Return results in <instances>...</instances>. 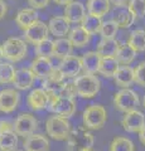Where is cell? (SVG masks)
<instances>
[{
    "instance_id": "1",
    "label": "cell",
    "mask_w": 145,
    "mask_h": 151,
    "mask_svg": "<svg viewBox=\"0 0 145 151\" xmlns=\"http://www.w3.org/2000/svg\"><path fill=\"white\" fill-rule=\"evenodd\" d=\"M95 144V137L86 127H77L71 131L67 137L68 151H83L92 149Z\"/></svg>"
},
{
    "instance_id": "2",
    "label": "cell",
    "mask_w": 145,
    "mask_h": 151,
    "mask_svg": "<svg viewBox=\"0 0 145 151\" xmlns=\"http://www.w3.org/2000/svg\"><path fill=\"white\" fill-rule=\"evenodd\" d=\"M74 87H76L77 96L82 98H93L100 91L101 83L100 79L95 74H82L73 81Z\"/></svg>"
},
{
    "instance_id": "3",
    "label": "cell",
    "mask_w": 145,
    "mask_h": 151,
    "mask_svg": "<svg viewBox=\"0 0 145 151\" xmlns=\"http://www.w3.org/2000/svg\"><path fill=\"white\" fill-rule=\"evenodd\" d=\"M3 58L8 59L9 62H19L25 58L28 53V45L25 40L20 38H9L1 45Z\"/></svg>"
},
{
    "instance_id": "4",
    "label": "cell",
    "mask_w": 145,
    "mask_h": 151,
    "mask_svg": "<svg viewBox=\"0 0 145 151\" xmlns=\"http://www.w3.org/2000/svg\"><path fill=\"white\" fill-rule=\"evenodd\" d=\"M83 125L88 130H100L104 127L107 120L106 108L101 105H91L88 106L82 115Z\"/></svg>"
},
{
    "instance_id": "5",
    "label": "cell",
    "mask_w": 145,
    "mask_h": 151,
    "mask_svg": "<svg viewBox=\"0 0 145 151\" xmlns=\"http://www.w3.org/2000/svg\"><path fill=\"white\" fill-rule=\"evenodd\" d=\"M45 130L48 136H50L54 140L63 141L67 140V137L71 134V124L68 119L61 116H50L45 122Z\"/></svg>"
},
{
    "instance_id": "6",
    "label": "cell",
    "mask_w": 145,
    "mask_h": 151,
    "mask_svg": "<svg viewBox=\"0 0 145 151\" xmlns=\"http://www.w3.org/2000/svg\"><path fill=\"white\" fill-rule=\"evenodd\" d=\"M48 108L56 116L69 119V117L73 116L74 112H76V101H74V98L62 97V96L50 97L49 103H48Z\"/></svg>"
},
{
    "instance_id": "7",
    "label": "cell",
    "mask_w": 145,
    "mask_h": 151,
    "mask_svg": "<svg viewBox=\"0 0 145 151\" xmlns=\"http://www.w3.org/2000/svg\"><path fill=\"white\" fill-rule=\"evenodd\" d=\"M114 105L119 111L128 113L136 110L139 106V97L136 92L130 88H123L118 91L114 96Z\"/></svg>"
},
{
    "instance_id": "8",
    "label": "cell",
    "mask_w": 145,
    "mask_h": 151,
    "mask_svg": "<svg viewBox=\"0 0 145 151\" xmlns=\"http://www.w3.org/2000/svg\"><path fill=\"white\" fill-rule=\"evenodd\" d=\"M37 127H38V121L37 119L30 115V113H20L18 119L13 124V131L15 132L18 136H23V137H28V136L33 135Z\"/></svg>"
},
{
    "instance_id": "9",
    "label": "cell",
    "mask_w": 145,
    "mask_h": 151,
    "mask_svg": "<svg viewBox=\"0 0 145 151\" xmlns=\"http://www.w3.org/2000/svg\"><path fill=\"white\" fill-rule=\"evenodd\" d=\"M64 83H66V78L61 74V72L57 68H54L52 70V73L43 79V87L42 88L47 92L49 98L57 97V96H61V93H62Z\"/></svg>"
},
{
    "instance_id": "10",
    "label": "cell",
    "mask_w": 145,
    "mask_h": 151,
    "mask_svg": "<svg viewBox=\"0 0 145 151\" xmlns=\"http://www.w3.org/2000/svg\"><path fill=\"white\" fill-rule=\"evenodd\" d=\"M49 35V30H48V25L45 24L44 22H35L33 25H30L28 29L24 30V39L25 43L37 45L40 42H43L45 39H48Z\"/></svg>"
},
{
    "instance_id": "11",
    "label": "cell",
    "mask_w": 145,
    "mask_h": 151,
    "mask_svg": "<svg viewBox=\"0 0 145 151\" xmlns=\"http://www.w3.org/2000/svg\"><path fill=\"white\" fill-rule=\"evenodd\" d=\"M61 74L64 78H73L79 74L82 70V60L81 57L77 55H68L66 58L61 59V63L57 67Z\"/></svg>"
},
{
    "instance_id": "12",
    "label": "cell",
    "mask_w": 145,
    "mask_h": 151,
    "mask_svg": "<svg viewBox=\"0 0 145 151\" xmlns=\"http://www.w3.org/2000/svg\"><path fill=\"white\" fill-rule=\"evenodd\" d=\"M20 101V94L15 88H5L0 91V111L10 113L17 110Z\"/></svg>"
},
{
    "instance_id": "13",
    "label": "cell",
    "mask_w": 145,
    "mask_h": 151,
    "mask_svg": "<svg viewBox=\"0 0 145 151\" xmlns=\"http://www.w3.org/2000/svg\"><path fill=\"white\" fill-rule=\"evenodd\" d=\"M121 124H123V127L125 131L139 132L143 129V126L145 125V116H144V113L139 110L130 111L128 113H125Z\"/></svg>"
},
{
    "instance_id": "14",
    "label": "cell",
    "mask_w": 145,
    "mask_h": 151,
    "mask_svg": "<svg viewBox=\"0 0 145 151\" xmlns=\"http://www.w3.org/2000/svg\"><path fill=\"white\" fill-rule=\"evenodd\" d=\"M27 103L30 110L33 111H42L48 107L49 96L43 88H34L29 92L27 97Z\"/></svg>"
},
{
    "instance_id": "15",
    "label": "cell",
    "mask_w": 145,
    "mask_h": 151,
    "mask_svg": "<svg viewBox=\"0 0 145 151\" xmlns=\"http://www.w3.org/2000/svg\"><path fill=\"white\" fill-rule=\"evenodd\" d=\"M54 65L50 58H44V57H37L30 65V70L35 76V78H40V79L47 78L52 73Z\"/></svg>"
},
{
    "instance_id": "16",
    "label": "cell",
    "mask_w": 145,
    "mask_h": 151,
    "mask_svg": "<svg viewBox=\"0 0 145 151\" xmlns=\"http://www.w3.org/2000/svg\"><path fill=\"white\" fill-rule=\"evenodd\" d=\"M86 15V9L85 5L81 1H76L73 0L69 4L66 5L64 9V19L71 24V23H81L83 20V18Z\"/></svg>"
},
{
    "instance_id": "17",
    "label": "cell",
    "mask_w": 145,
    "mask_h": 151,
    "mask_svg": "<svg viewBox=\"0 0 145 151\" xmlns=\"http://www.w3.org/2000/svg\"><path fill=\"white\" fill-rule=\"evenodd\" d=\"M23 147L25 151H49V141L43 135L33 134L25 137Z\"/></svg>"
},
{
    "instance_id": "18",
    "label": "cell",
    "mask_w": 145,
    "mask_h": 151,
    "mask_svg": "<svg viewBox=\"0 0 145 151\" xmlns=\"http://www.w3.org/2000/svg\"><path fill=\"white\" fill-rule=\"evenodd\" d=\"M35 76L30 69L22 68L15 70V77H14L13 84L17 89H29L34 83Z\"/></svg>"
},
{
    "instance_id": "19",
    "label": "cell",
    "mask_w": 145,
    "mask_h": 151,
    "mask_svg": "<svg viewBox=\"0 0 145 151\" xmlns=\"http://www.w3.org/2000/svg\"><path fill=\"white\" fill-rule=\"evenodd\" d=\"M38 18L39 17H38L37 10H34V9H32V8H24V9H22V10H19V13L17 14L15 22L22 30H25L30 25H33L35 22H38L39 20Z\"/></svg>"
},
{
    "instance_id": "20",
    "label": "cell",
    "mask_w": 145,
    "mask_h": 151,
    "mask_svg": "<svg viewBox=\"0 0 145 151\" xmlns=\"http://www.w3.org/2000/svg\"><path fill=\"white\" fill-rule=\"evenodd\" d=\"M114 81L120 87L129 88V86H131L134 82V69L130 65H119L114 74Z\"/></svg>"
},
{
    "instance_id": "21",
    "label": "cell",
    "mask_w": 145,
    "mask_h": 151,
    "mask_svg": "<svg viewBox=\"0 0 145 151\" xmlns=\"http://www.w3.org/2000/svg\"><path fill=\"white\" fill-rule=\"evenodd\" d=\"M47 25H48L49 33H52L53 35L59 37V38L67 35L69 33V30H71V25H69V23L64 19V17L50 18V20Z\"/></svg>"
},
{
    "instance_id": "22",
    "label": "cell",
    "mask_w": 145,
    "mask_h": 151,
    "mask_svg": "<svg viewBox=\"0 0 145 151\" xmlns=\"http://www.w3.org/2000/svg\"><path fill=\"white\" fill-rule=\"evenodd\" d=\"M90 38L91 35L83 29L82 27H76L73 29L69 30L68 33V38L67 39L71 42L72 47H77V48H82L88 44L90 42Z\"/></svg>"
},
{
    "instance_id": "23",
    "label": "cell",
    "mask_w": 145,
    "mask_h": 151,
    "mask_svg": "<svg viewBox=\"0 0 145 151\" xmlns=\"http://www.w3.org/2000/svg\"><path fill=\"white\" fill-rule=\"evenodd\" d=\"M119 28H129L133 25L135 20V17L131 14V12L125 6H118L114 10V19H112Z\"/></svg>"
},
{
    "instance_id": "24",
    "label": "cell",
    "mask_w": 145,
    "mask_h": 151,
    "mask_svg": "<svg viewBox=\"0 0 145 151\" xmlns=\"http://www.w3.org/2000/svg\"><path fill=\"white\" fill-rule=\"evenodd\" d=\"M82 69H85L87 74H95L99 70L101 57L97 54V52H87L82 55Z\"/></svg>"
},
{
    "instance_id": "25",
    "label": "cell",
    "mask_w": 145,
    "mask_h": 151,
    "mask_svg": "<svg viewBox=\"0 0 145 151\" xmlns=\"http://www.w3.org/2000/svg\"><path fill=\"white\" fill-rule=\"evenodd\" d=\"M114 58L116 59V62L121 65H129L135 58H136V52H135L128 43H123V44L119 45Z\"/></svg>"
},
{
    "instance_id": "26",
    "label": "cell",
    "mask_w": 145,
    "mask_h": 151,
    "mask_svg": "<svg viewBox=\"0 0 145 151\" xmlns=\"http://www.w3.org/2000/svg\"><path fill=\"white\" fill-rule=\"evenodd\" d=\"M111 4L109 0H88L87 1V12L90 15L102 18L110 12Z\"/></svg>"
},
{
    "instance_id": "27",
    "label": "cell",
    "mask_w": 145,
    "mask_h": 151,
    "mask_svg": "<svg viewBox=\"0 0 145 151\" xmlns=\"http://www.w3.org/2000/svg\"><path fill=\"white\" fill-rule=\"evenodd\" d=\"M73 47L67 38H58L53 42V57H57L59 59H63L66 57L71 55Z\"/></svg>"
},
{
    "instance_id": "28",
    "label": "cell",
    "mask_w": 145,
    "mask_h": 151,
    "mask_svg": "<svg viewBox=\"0 0 145 151\" xmlns=\"http://www.w3.org/2000/svg\"><path fill=\"white\" fill-rule=\"evenodd\" d=\"M120 43L115 39H101V42L97 45V54L101 58L104 57H115L116 50H118Z\"/></svg>"
},
{
    "instance_id": "29",
    "label": "cell",
    "mask_w": 145,
    "mask_h": 151,
    "mask_svg": "<svg viewBox=\"0 0 145 151\" xmlns=\"http://www.w3.org/2000/svg\"><path fill=\"white\" fill-rule=\"evenodd\" d=\"M119 65L120 64L116 62V59L114 57H104L100 60V65H99V70L97 72L106 78H111V77H114Z\"/></svg>"
},
{
    "instance_id": "30",
    "label": "cell",
    "mask_w": 145,
    "mask_h": 151,
    "mask_svg": "<svg viewBox=\"0 0 145 151\" xmlns=\"http://www.w3.org/2000/svg\"><path fill=\"white\" fill-rule=\"evenodd\" d=\"M18 146V135L14 131L4 132L0 135V150L1 151H14Z\"/></svg>"
},
{
    "instance_id": "31",
    "label": "cell",
    "mask_w": 145,
    "mask_h": 151,
    "mask_svg": "<svg viewBox=\"0 0 145 151\" xmlns=\"http://www.w3.org/2000/svg\"><path fill=\"white\" fill-rule=\"evenodd\" d=\"M128 44L135 52H144L145 50V30L136 29L131 32L128 40Z\"/></svg>"
},
{
    "instance_id": "32",
    "label": "cell",
    "mask_w": 145,
    "mask_h": 151,
    "mask_svg": "<svg viewBox=\"0 0 145 151\" xmlns=\"http://www.w3.org/2000/svg\"><path fill=\"white\" fill-rule=\"evenodd\" d=\"M101 24H102L101 18L90 15V14H86L85 18H83V20L81 22V27L90 35L91 34H95V33H99L100 32V28H101Z\"/></svg>"
},
{
    "instance_id": "33",
    "label": "cell",
    "mask_w": 145,
    "mask_h": 151,
    "mask_svg": "<svg viewBox=\"0 0 145 151\" xmlns=\"http://www.w3.org/2000/svg\"><path fill=\"white\" fill-rule=\"evenodd\" d=\"M15 77V68L8 62H0V84L13 83Z\"/></svg>"
},
{
    "instance_id": "34",
    "label": "cell",
    "mask_w": 145,
    "mask_h": 151,
    "mask_svg": "<svg viewBox=\"0 0 145 151\" xmlns=\"http://www.w3.org/2000/svg\"><path fill=\"white\" fill-rule=\"evenodd\" d=\"M134 144L133 141L128 137H123V136H118L112 140L110 144V151H134Z\"/></svg>"
},
{
    "instance_id": "35",
    "label": "cell",
    "mask_w": 145,
    "mask_h": 151,
    "mask_svg": "<svg viewBox=\"0 0 145 151\" xmlns=\"http://www.w3.org/2000/svg\"><path fill=\"white\" fill-rule=\"evenodd\" d=\"M118 30L119 27L114 20H107V22H102L99 33L101 34L102 39H114Z\"/></svg>"
},
{
    "instance_id": "36",
    "label": "cell",
    "mask_w": 145,
    "mask_h": 151,
    "mask_svg": "<svg viewBox=\"0 0 145 151\" xmlns=\"http://www.w3.org/2000/svg\"><path fill=\"white\" fill-rule=\"evenodd\" d=\"M34 52L38 57H44V58H50L53 57V40L45 39L34 45Z\"/></svg>"
},
{
    "instance_id": "37",
    "label": "cell",
    "mask_w": 145,
    "mask_h": 151,
    "mask_svg": "<svg viewBox=\"0 0 145 151\" xmlns=\"http://www.w3.org/2000/svg\"><path fill=\"white\" fill-rule=\"evenodd\" d=\"M128 9L135 18L145 17V0H130Z\"/></svg>"
},
{
    "instance_id": "38",
    "label": "cell",
    "mask_w": 145,
    "mask_h": 151,
    "mask_svg": "<svg viewBox=\"0 0 145 151\" xmlns=\"http://www.w3.org/2000/svg\"><path fill=\"white\" fill-rule=\"evenodd\" d=\"M134 82L139 86L145 87V62H141L134 69Z\"/></svg>"
},
{
    "instance_id": "39",
    "label": "cell",
    "mask_w": 145,
    "mask_h": 151,
    "mask_svg": "<svg viewBox=\"0 0 145 151\" xmlns=\"http://www.w3.org/2000/svg\"><path fill=\"white\" fill-rule=\"evenodd\" d=\"M76 87H74V83L73 81H68L64 83V87H63V91L61 93L62 97H69V98H73L76 96Z\"/></svg>"
},
{
    "instance_id": "40",
    "label": "cell",
    "mask_w": 145,
    "mask_h": 151,
    "mask_svg": "<svg viewBox=\"0 0 145 151\" xmlns=\"http://www.w3.org/2000/svg\"><path fill=\"white\" fill-rule=\"evenodd\" d=\"M50 0H28V4L32 6V9H43L49 4Z\"/></svg>"
},
{
    "instance_id": "41",
    "label": "cell",
    "mask_w": 145,
    "mask_h": 151,
    "mask_svg": "<svg viewBox=\"0 0 145 151\" xmlns=\"http://www.w3.org/2000/svg\"><path fill=\"white\" fill-rule=\"evenodd\" d=\"M9 131H13V124L9 120H0V135Z\"/></svg>"
},
{
    "instance_id": "42",
    "label": "cell",
    "mask_w": 145,
    "mask_h": 151,
    "mask_svg": "<svg viewBox=\"0 0 145 151\" xmlns=\"http://www.w3.org/2000/svg\"><path fill=\"white\" fill-rule=\"evenodd\" d=\"M8 12V6H6V4L3 1V0H0V20L5 17V14Z\"/></svg>"
},
{
    "instance_id": "43",
    "label": "cell",
    "mask_w": 145,
    "mask_h": 151,
    "mask_svg": "<svg viewBox=\"0 0 145 151\" xmlns=\"http://www.w3.org/2000/svg\"><path fill=\"white\" fill-rule=\"evenodd\" d=\"M109 1H110V4H114L115 8H118V6H125L128 0H109Z\"/></svg>"
},
{
    "instance_id": "44",
    "label": "cell",
    "mask_w": 145,
    "mask_h": 151,
    "mask_svg": "<svg viewBox=\"0 0 145 151\" xmlns=\"http://www.w3.org/2000/svg\"><path fill=\"white\" fill-rule=\"evenodd\" d=\"M139 139L141 141V144L145 145V125L143 126V129L139 131Z\"/></svg>"
},
{
    "instance_id": "45",
    "label": "cell",
    "mask_w": 145,
    "mask_h": 151,
    "mask_svg": "<svg viewBox=\"0 0 145 151\" xmlns=\"http://www.w3.org/2000/svg\"><path fill=\"white\" fill-rule=\"evenodd\" d=\"M53 1L56 4H58V5H67V4L73 1V0H53Z\"/></svg>"
},
{
    "instance_id": "46",
    "label": "cell",
    "mask_w": 145,
    "mask_h": 151,
    "mask_svg": "<svg viewBox=\"0 0 145 151\" xmlns=\"http://www.w3.org/2000/svg\"><path fill=\"white\" fill-rule=\"evenodd\" d=\"M3 59V50H1V45H0V60Z\"/></svg>"
},
{
    "instance_id": "47",
    "label": "cell",
    "mask_w": 145,
    "mask_h": 151,
    "mask_svg": "<svg viewBox=\"0 0 145 151\" xmlns=\"http://www.w3.org/2000/svg\"><path fill=\"white\" fill-rule=\"evenodd\" d=\"M143 107L145 108V94H144V98H143Z\"/></svg>"
},
{
    "instance_id": "48",
    "label": "cell",
    "mask_w": 145,
    "mask_h": 151,
    "mask_svg": "<svg viewBox=\"0 0 145 151\" xmlns=\"http://www.w3.org/2000/svg\"><path fill=\"white\" fill-rule=\"evenodd\" d=\"M83 151H95V150H92V149H88V150H83Z\"/></svg>"
},
{
    "instance_id": "49",
    "label": "cell",
    "mask_w": 145,
    "mask_h": 151,
    "mask_svg": "<svg viewBox=\"0 0 145 151\" xmlns=\"http://www.w3.org/2000/svg\"><path fill=\"white\" fill-rule=\"evenodd\" d=\"M14 151H18V150H14Z\"/></svg>"
}]
</instances>
